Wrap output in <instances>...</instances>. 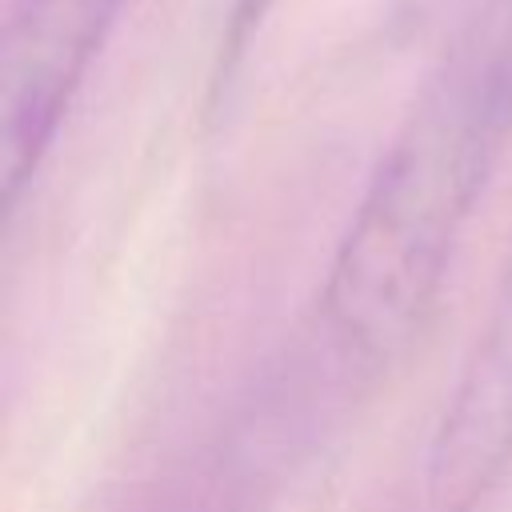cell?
<instances>
[{
	"label": "cell",
	"mask_w": 512,
	"mask_h": 512,
	"mask_svg": "<svg viewBox=\"0 0 512 512\" xmlns=\"http://www.w3.org/2000/svg\"><path fill=\"white\" fill-rule=\"evenodd\" d=\"M512 136V0L428 80L328 260L320 312L348 360L384 368L424 332Z\"/></svg>",
	"instance_id": "6da1fadb"
},
{
	"label": "cell",
	"mask_w": 512,
	"mask_h": 512,
	"mask_svg": "<svg viewBox=\"0 0 512 512\" xmlns=\"http://www.w3.org/2000/svg\"><path fill=\"white\" fill-rule=\"evenodd\" d=\"M128 0H12L0 44V188L12 212Z\"/></svg>",
	"instance_id": "7a4b0ae2"
},
{
	"label": "cell",
	"mask_w": 512,
	"mask_h": 512,
	"mask_svg": "<svg viewBox=\"0 0 512 512\" xmlns=\"http://www.w3.org/2000/svg\"><path fill=\"white\" fill-rule=\"evenodd\" d=\"M512 472V264L444 396L424 452V488L440 512L480 508Z\"/></svg>",
	"instance_id": "3957f363"
},
{
	"label": "cell",
	"mask_w": 512,
	"mask_h": 512,
	"mask_svg": "<svg viewBox=\"0 0 512 512\" xmlns=\"http://www.w3.org/2000/svg\"><path fill=\"white\" fill-rule=\"evenodd\" d=\"M280 0H232L228 8V20H224V36H220V60L224 64H236L244 56V48L252 44V36L264 28L268 12L276 8Z\"/></svg>",
	"instance_id": "277c9868"
}]
</instances>
